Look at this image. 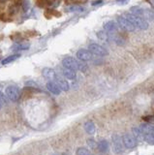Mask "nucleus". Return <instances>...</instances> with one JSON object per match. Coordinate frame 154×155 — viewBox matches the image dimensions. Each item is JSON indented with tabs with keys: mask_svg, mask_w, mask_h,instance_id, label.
Returning <instances> with one entry per match:
<instances>
[{
	"mask_svg": "<svg viewBox=\"0 0 154 155\" xmlns=\"http://www.w3.org/2000/svg\"><path fill=\"white\" fill-rule=\"evenodd\" d=\"M122 143L123 145L128 149H132L137 147V140L133 137V135L130 134H125L122 137Z\"/></svg>",
	"mask_w": 154,
	"mask_h": 155,
	"instance_id": "7",
	"label": "nucleus"
},
{
	"mask_svg": "<svg viewBox=\"0 0 154 155\" xmlns=\"http://www.w3.org/2000/svg\"><path fill=\"white\" fill-rule=\"evenodd\" d=\"M97 147L99 148V150L101 152H107L108 150H109V143H108V140H102L99 143H97Z\"/></svg>",
	"mask_w": 154,
	"mask_h": 155,
	"instance_id": "19",
	"label": "nucleus"
},
{
	"mask_svg": "<svg viewBox=\"0 0 154 155\" xmlns=\"http://www.w3.org/2000/svg\"><path fill=\"white\" fill-rule=\"evenodd\" d=\"M93 54L91 53L88 50H84V48H80L78 51H77V58L80 61L86 62L92 59Z\"/></svg>",
	"mask_w": 154,
	"mask_h": 155,
	"instance_id": "8",
	"label": "nucleus"
},
{
	"mask_svg": "<svg viewBox=\"0 0 154 155\" xmlns=\"http://www.w3.org/2000/svg\"><path fill=\"white\" fill-rule=\"evenodd\" d=\"M30 47L29 44L27 43H18L12 46V50L14 51H26Z\"/></svg>",
	"mask_w": 154,
	"mask_h": 155,
	"instance_id": "12",
	"label": "nucleus"
},
{
	"mask_svg": "<svg viewBox=\"0 0 154 155\" xmlns=\"http://www.w3.org/2000/svg\"><path fill=\"white\" fill-rule=\"evenodd\" d=\"M132 135H133V137L136 139V140H139V142L143 140V135L139 128H133Z\"/></svg>",
	"mask_w": 154,
	"mask_h": 155,
	"instance_id": "18",
	"label": "nucleus"
},
{
	"mask_svg": "<svg viewBox=\"0 0 154 155\" xmlns=\"http://www.w3.org/2000/svg\"><path fill=\"white\" fill-rule=\"evenodd\" d=\"M56 84H58V86L60 87V89L62 91H68L69 88H70V85L68 84V81L66 80H63L61 79V78H56Z\"/></svg>",
	"mask_w": 154,
	"mask_h": 155,
	"instance_id": "14",
	"label": "nucleus"
},
{
	"mask_svg": "<svg viewBox=\"0 0 154 155\" xmlns=\"http://www.w3.org/2000/svg\"><path fill=\"white\" fill-rule=\"evenodd\" d=\"M20 56H21L20 53H16V54H13V55H10V56H7L6 58H4V59L1 61V64H3V65L9 64V63H11V62H13V61L17 60Z\"/></svg>",
	"mask_w": 154,
	"mask_h": 155,
	"instance_id": "20",
	"label": "nucleus"
},
{
	"mask_svg": "<svg viewBox=\"0 0 154 155\" xmlns=\"http://www.w3.org/2000/svg\"><path fill=\"white\" fill-rule=\"evenodd\" d=\"M124 17L126 18L130 22H132L135 27H138L142 30H146L148 28V23L147 21L142 17H137V16H134L131 13H126L124 14Z\"/></svg>",
	"mask_w": 154,
	"mask_h": 155,
	"instance_id": "1",
	"label": "nucleus"
},
{
	"mask_svg": "<svg viewBox=\"0 0 154 155\" xmlns=\"http://www.w3.org/2000/svg\"><path fill=\"white\" fill-rule=\"evenodd\" d=\"M113 149L115 153H121L123 151V143H121V139L118 135L113 136Z\"/></svg>",
	"mask_w": 154,
	"mask_h": 155,
	"instance_id": "9",
	"label": "nucleus"
},
{
	"mask_svg": "<svg viewBox=\"0 0 154 155\" xmlns=\"http://www.w3.org/2000/svg\"><path fill=\"white\" fill-rule=\"evenodd\" d=\"M146 1L148 2V4L150 5V6L152 7V9L154 10V0H146Z\"/></svg>",
	"mask_w": 154,
	"mask_h": 155,
	"instance_id": "29",
	"label": "nucleus"
},
{
	"mask_svg": "<svg viewBox=\"0 0 154 155\" xmlns=\"http://www.w3.org/2000/svg\"><path fill=\"white\" fill-rule=\"evenodd\" d=\"M143 119L146 122H154V114L152 115H146V116H143Z\"/></svg>",
	"mask_w": 154,
	"mask_h": 155,
	"instance_id": "25",
	"label": "nucleus"
},
{
	"mask_svg": "<svg viewBox=\"0 0 154 155\" xmlns=\"http://www.w3.org/2000/svg\"><path fill=\"white\" fill-rule=\"evenodd\" d=\"M143 17H146L148 19L154 21V12L149 9H143Z\"/></svg>",
	"mask_w": 154,
	"mask_h": 155,
	"instance_id": "22",
	"label": "nucleus"
},
{
	"mask_svg": "<svg viewBox=\"0 0 154 155\" xmlns=\"http://www.w3.org/2000/svg\"><path fill=\"white\" fill-rule=\"evenodd\" d=\"M84 130L85 132L89 134V135H93L95 133L96 131V128H95V124L93 123V121H86V122L84 123Z\"/></svg>",
	"mask_w": 154,
	"mask_h": 155,
	"instance_id": "15",
	"label": "nucleus"
},
{
	"mask_svg": "<svg viewBox=\"0 0 154 155\" xmlns=\"http://www.w3.org/2000/svg\"><path fill=\"white\" fill-rule=\"evenodd\" d=\"M76 155H92V153L85 147H79L76 151Z\"/></svg>",
	"mask_w": 154,
	"mask_h": 155,
	"instance_id": "21",
	"label": "nucleus"
},
{
	"mask_svg": "<svg viewBox=\"0 0 154 155\" xmlns=\"http://www.w3.org/2000/svg\"><path fill=\"white\" fill-rule=\"evenodd\" d=\"M129 0H116V2L119 3V4H126Z\"/></svg>",
	"mask_w": 154,
	"mask_h": 155,
	"instance_id": "30",
	"label": "nucleus"
},
{
	"mask_svg": "<svg viewBox=\"0 0 154 155\" xmlns=\"http://www.w3.org/2000/svg\"><path fill=\"white\" fill-rule=\"evenodd\" d=\"M67 11L68 12H84V8L80 6H70L67 8Z\"/></svg>",
	"mask_w": 154,
	"mask_h": 155,
	"instance_id": "24",
	"label": "nucleus"
},
{
	"mask_svg": "<svg viewBox=\"0 0 154 155\" xmlns=\"http://www.w3.org/2000/svg\"><path fill=\"white\" fill-rule=\"evenodd\" d=\"M153 130H154V126H153Z\"/></svg>",
	"mask_w": 154,
	"mask_h": 155,
	"instance_id": "31",
	"label": "nucleus"
},
{
	"mask_svg": "<svg viewBox=\"0 0 154 155\" xmlns=\"http://www.w3.org/2000/svg\"><path fill=\"white\" fill-rule=\"evenodd\" d=\"M5 93L8 98L13 102H17L21 98V90L16 85H9L5 90Z\"/></svg>",
	"mask_w": 154,
	"mask_h": 155,
	"instance_id": "3",
	"label": "nucleus"
},
{
	"mask_svg": "<svg viewBox=\"0 0 154 155\" xmlns=\"http://www.w3.org/2000/svg\"><path fill=\"white\" fill-rule=\"evenodd\" d=\"M80 61H78L77 59H75L74 57H71V56H67L62 60V65H63L64 68H67V69H70V70H74V71H78L80 69Z\"/></svg>",
	"mask_w": 154,
	"mask_h": 155,
	"instance_id": "4",
	"label": "nucleus"
},
{
	"mask_svg": "<svg viewBox=\"0 0 154 155\" xmlns=\"http://www.w3.org/2000/svg\"><path fill=\"white\" fill-rule=\"evenodd\" d=\"M130 12H131L132 15L137 17H143V9L139 7V6H133L130 8Z\"/></svg>",
	"mask_w": 154,
	"mask_h": 155,
	"instance_id": "17",
	"label": "nucleus"
},
{
	"mask_svg": "<svg viewBox=\"0 0 154 155\" xmlns=\"http://www.w3.org/2000/svg\"><path fill=\"white\" fill-rule=\"evenodd\" d=\"M42 74H43V77L45 78L47 80H50L51 81H54L56 80L57 78V75L54 69H51V68H44L42 71Z\"/></svg>",
	"mask_w": 154,
	"mask_h": 155,
	"instance_id": "10",
	"label": "nucleus"
},
{
	"mask_svg": "<svg viewBox=\"0 0 154 155\" xmlns=\"http://www.w3.org/2000/svg\"><path fill=\"white\" fill-rule=\"evenodd\" d=\"M0 58H1V57H0Z\"/></svg>",
	"mask_w": 154,
	"mask_h": 155,
	"instance_id": "33",
	"label": "nucleus"
},
{
	"mask_svg": "<svg viewBox=\"0 0 154 155\" xmlns=\"http://www.w3.org/2000/svg\"><path fill=\"white\" fill-rule=\"evenodd\" d=\"M47 88L50 92H51V93L54 94V95H60L61 91H62L60 89V87L58 86V84H57L56 82H54V81H49V82H48Z\"/></svg>",
	"mask_w": 154,
	"mask_h": 155,
	"instance_id": "11",
	"label": "nucleus"
},
{
	"mask_svg": "<svg viewBox=\"0 0 154 155\" xmlns=\"http://www.w3.org/2000/svg\"><path fill=\"white\" fill-rule=\"evenodd\" d=\"M88 51L92 53V54H95L97 56H106L109 54V51H107V48H105L101 45H98V44H95V43L90 44L88 46Z\"/></svg>",
	"mask_w": 154,
	"mask_h": 155,
	"instance_id": "5",
	"label": "nucleus"
},
{
	"mask_svg": "<svg viewBox=\"0 0 154 155\" xmlns=\"http://www.w3.org/2000/svg\"><path fill=\"white\" fill-rule=\"evenodd\" d=\"M3 105H4V96L1 92H0V109L2 108Z\"/></svg>",
	"mask_w": 154,
	"mask_h": 155,
	"instance_id": "27",
	"label": "nucleus"
},
{
	"mask_svg": "<svg viewBox=\"0 0 154 155\" xmlns=\"http://www.w3.org/2000/svg\"><path fill=\"white\" fill-rule=\"evenodd\" d=\"M102 3H103V0H95V1L91 3V5H92V6H96V5H100Z\"/></svg>",
	"mask_w": 154,
	"mask_h": 155,
	"instance_id": "28",
	"label": "nucleus"
},
{
	"mask_svg": "<svg viewBox=\"0 0 154 155\" xmlns=\"http://www.w3.org/2000/svg\"><path fill=\"white\" fill-rule=\"evenodd\" d=\"M97 37L99 39H101V40L106 41V40H109V39H110V34L109 33H106L104 31H99L97 33Z\"/></svg>",
	"mask_w": 154,
	"mask_h": 155,
	"instance_id": "23",
	"label": "nucleus"
},
{
	"mask_svg": "<svg viewBox=\"0 0 154 155\" xmlns=\"http://www.w3.org/2000/svg\"><path fill=\"white\" fill-rule=\"evenodd\" d=\"M139 129H141L142 133L143 135L144 142L147 143L148 144L153 145L154 144V130L152 126H150L147 123H143L141 125Z\"/></svg>",
	"mask_w": 154,
	"mask_h": 155,
	"instance_id": "2",
	"label": "nucleus"
},
{
	"mask_svg": "<svg viewBox=\"0 0 154 155\" xmlns=\"http://www.w3.org/2000/svg\"><path fill=\"white\" fill-rule=\"evenodd\" d=\"M56 155H59V154H56Z\"/></svg>",
	"mask_w": 154,
	"mask_h": 155,
	"instance_id": "32",
	"label": "nucleus"
},
{
	"mask_svg": "<svg viewBox=\"0 0 154 155\" xmlns=\"http://www.w3.org/2000/svg\"><path fill=\"white\" fill-rule=\"evenodd\" d=\"M117 23L123 30L127 32H133L136 30V27H135L134 24L132 22H130L124 16H120L117 18Z\"/></svg>",
	"mask_w": 154,
	"mask_h": 155,
	"instance_id": "6",
	"label": "nucleus"
},
{
	"mask_svg": "<svg viewBox=\"0 0 154 155\" xmlns=\"http://www.w3.org/2000/svg\"><path fill=\"white\" fill-rule=\"evenodd\" d=\"M87 143L91 148H96L97 147V143L93 140H87Z\"/></svg>",
	"mask_w": 154,
	"mask_h": 155,
	"instance_id": "26",
	"label": "nucleus"
},
{
	"mask_svg": "<svg viewBox=\"0 0 154 155\" xmlns=\"http://www.w3.org/2000/svg\"><path fill=\"white\" fill-rule=\"evenodd\" d=\"M62 75H63L66 79H68V80H75L77 78L76 71L67 69V68H64V67H63V69H62Z\"/></svg>",
	"mask_w": 154,
	"mask_h": 155,
	"instance_id": "13",
	"label": "nucleus"
},
{
	"mask_svg": "<svg viewBox=\"0 0 154 155\" xmlns=\"http://www.w3.org/2000/svg\"><path fill=\"white\" fill-rule=\"evenodd\" d=\"M104 29L108 32H113L117 29V25L113 21H110L104 24Z\"/></svg>",
	"mask_w": 154,
	"mask_h": 155,
	"instance_id": "16",
	"label": "nucleus"
}]
</instances>
